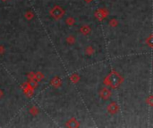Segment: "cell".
<instances>
[{
    "label": "cell",
    "instance_id": "cell-1",
    "mask_svg": "<svg viewBox=\"0 0 153 128\" xmlns=\"http://www.w3.org/2000/svg\"><path fill=\"white\" fill-rule=\"evenodd\" d=\"M65 13V11L60 5H55L49 11V15L55 20H60Z\"/></svg>",
    "mask_w": 153,
    "mask_h": 128
},
{
    "label": "cell",
    "instance_id": "cell-2",
    "mask_svg": "<svg viewBox=\"0 0 153 128\" xmlns=\"http://www.w3.org/2000/svg\"><path fill=\"white\" fill-rule=\"evenodd\" d=\"M108 80L111 86H112V87H116V86H117L118 84H119V81H120L119 76L116 73H115V72H113V73H111L110 76H109Z\"/></svg>",
    "mask_w": 153,
    "mask_h": 128
},
{
    "label": "cell",
    "instance_id": "cell-3",
    "mask_svg": "<svg viewBox=\"0 0 153 128\" xmlns=\"http://www.w3.org/2000/svg\"><path fill=\"white\" fill-rule=\"evenodd\" d=\"M51 84H52L54 87L57 88V87H60L62 84V82H61V79L59 78V77H55L52 78V80H51Z\"/></svg>",
    "mask_w": 153,
    "mask_h": 128
},
{
    "label": "cell",
    "instance_id": "cell-4",
    "mask_svg": "<svg viewBox=\"0 0 153 128\" xmlns=\"http://www.w3.org/2000/svg\"><path fill=\"white\" fill-rule=\"evenodd\" d=\"M79 125H80L79 123H78L75 118H72V119H70L69 121L66 122L67 127H78Z\"/></svg>",
    "mask_w": 153,
    "mask_h": 128
},
{
    "label": "cell",
    "instance_id": "cell-5",
    "mask_svg": "<svg viewBox=\"0 0 153 128\" xmlns=\"http://www.w3.org/2000/svg\"><path fill=\"white\" fill-rule=\"evenodd\" d=\"M27 83H28V86H30V88H32V89H35V88H37L38 81L35 80V79H29V81Z\"/></svg>",
    "mask_w": 153,
    "mask_h": 128
},
{
    "label": "cell",
    "instance_id": "cell-6",
    "mask_svg": "<svg viewBox=\"0 0 153 128\" xmlns=\"http://www.w3.org/2000/svg\"><path fill=\"white\" fill-rule=\"evenodd\" d=\"M45 77V76L43 75V73H41L40 71H38L37 73H35V80H37L38 82H40L41 80H43Z\"/></svg>",
    "mask_w": 153,
    "mask_h": 128
},
{
    "label": "cell",
    "instance_id": "cell-7",
    "mask_svg": "<svg viewBox=\"0 0 153 128\" xmlns=\"http://www.w3.org/2000/svg\"><path fill=\"white\" fill-rule=\"evenodd\" d=\"M29 112H30V114L32 115V116H37V115L39 113V110L38 109V108H36V107H32V108L30 109V110H29Z\"/></svg>",
    "mask_w": 153,
    "mask_h": 128
},
{
    "label": "cell",
    "instance_id": "cell-8",
    "mask_svg": "<svg viewBox=\"0 0 153 128\" xmlns=\"http://www.w3.org/2000/svg\"><path fill=\"white\" fill-rule=\"evenodd\" d=\"M24 93H25V94H26L28 97H32V95H33L34 89H32V88H30V86H29V87L27 88L26 90H24Z\"/></svg>",
    "mask_w": 153,
    "mask_h": 128
},
{
    "label": "cell",
    "instance_id": "cell-9",
    "mask_svg": "<svg viewBox=\"0 0 153 128\" xmlns=\"http://www.w3.org/2000/svg\"><path fill=\"white\" fill-rule=\"evenodd\" d=\"M25 18H26L28 21H30V20H32L34 18V13L32 12H30V11H29V12H26L24 14Z\"/></svg>",
    "mask_w": 153,
    "mask_h": 128
},
{
    "label": "cell",
    "instance_id": "cell-10",
    "mask_svg": "<svg viewBox=\"0 0 153 128\" xmlns=\"http://www.w3.org/2000/svg\"><path fill=\"white\" fill-rule=\"evenodd\" d=\"M90 31V29L89 28L88 26H83L81 28V32L83 34H84V35H86V34H89Z\"/></svg>",
    "mask_w": 153,
    "mask_h": 128
},
{
    "label": "cell",
    "instance_id": "cell-11",
    "mask_svg": "<svg viewBox=\"0 0 153 128\" xmlns=\"http://www.w3.org/2000/svg\"><path fill=\"white\" fill-rule=\"evenodd\" d=\"M74 22H75V21H74V19L73 17H68L66 20H65V23H66L67 25H69V26L74 25Z\"/></svg>",
    "mask_w": 153,
    "mask_h": 128
},
{
    "label": "cell",
    "instance_id": "cell-12",
    "mask_svg": "<svg viewBox=\"0 0 153 128\" xmlns=\"http://www.w3.org/2000/svg\"><path fill=\"white\" fill-rule=\"evenodd\" d=\"M100 95H101V97H103V98L106 99L110 95V93H109V91H107V89H104V90H102V92L100 93Z\"/></svg>",
    "mask_w": 153,
    "mask_h": 128
},
{
    "label": "cell",
    "instance_id": "cell-13",
    "mask_svg": "<svg viewBox=\"0 0 153 128\" xmlns=\"http://www.w3.org/2000/svg\"><path fill=\"white\" fill-rule=\"evenodd\" d=\"M66 42L68 43V44L72 45L75 42V38H74V36H69V37H67V38H66Z\"/></svg>",
    "mask_w": 153,
    "mask_h": 128
},
{
    "label": "cell",
    "instance_id": "cell-14",
    "mask_svg": "<svg viewBox=\"0 0 153 128\" xmlns=\"http://www.w3.org/2000/svg\"><path fill=\"white\" fill-rule=\"evenodd\" d=\"M70 78H71V81H72V82L76 83L78 80H79V78H80V77H78V76L76 75V74H74V75H73V76H71V77H70Z\"/></svg>",
    "mask_w": 153,
    "mask_h": 128
},
{
    "label": "cell",
    "instance_id": "cell-15",
    "mask_svg": "<svg viewBox=\"0 0 153 128\" xmlns=\"http://www.w3.org/2000/svg\"><path fill=\"white\" fill-rule=\"evenodd\" d=\"M29 79H35V73L34 72H30V73L27 75Z\"/></svg>",
    "mask_w": 153,
    "mask_h": 128
},
{
    "label": "cell",
    "instance_id": "cell-16",
    "mask_svg": "<svg viewBox=\"0 0 153 128\" xmlns=\"http://www.w3.org/2000/svg\"><path fill=\"white\" fill-rule=\"evenodd\" d=\"M5 47H4L3 46H0V54H3L4 53H5Z\"/></svg>",
    "mask_w": 153,
    "mask_h": 128
},
{
    "label": "cell",
    "instance_id": "cell-17",
    "mask_svg": "<svg viewBox=\"0 0 153 128\" xmlns=\"http://www.w3.org/2000/svg\"><path fill=\"white\" fill-rule=\"evenodd\" d=\"M3 96H4V91L2 89H0V99L3 98Z\"/></svg>",
    "mask_w": 153,
    "mask_h": 128
},
{
    "label": "cell",
    "instance_id": "cell-18",
    "mask_svg": "<svg viewBox=\"0 0 153 128\" xmlns=\"http://www.w3.org/2000/svg\"><path fill=\"white\" fill-rule=\"evenodd\" d=\"M84 1H86V2H88V3H90V2H91L92 0H84Z\"/></svg>",
    "mask_w": 153,
    "mask_h": 128
},
{
    "label": "cell",
    "instance_id": "cell-19",
    "mask_svg": "<svg viewBox=\"0 0 153 128\" xmlns=\"http://www.w3.org/2000/svg\"><path fill=\"white\" fill-rule=\"evenodd\" d=\"M2 1H4V2H5V1H7V0H2Z\"/></svg>",
    "mask_w": 153,
    "mask_h": 128
}]
</instances>
